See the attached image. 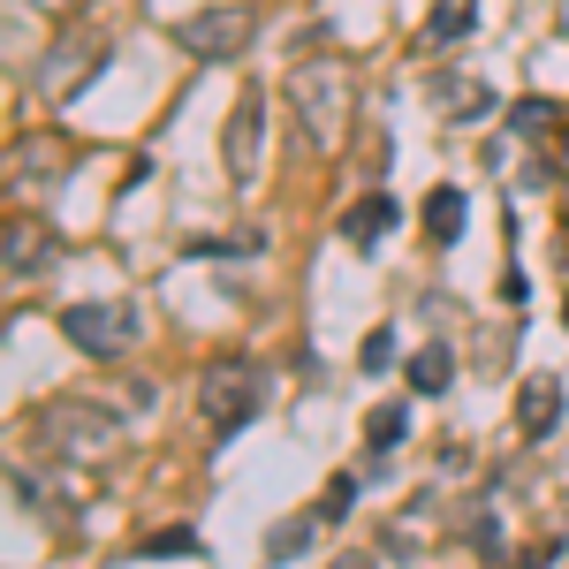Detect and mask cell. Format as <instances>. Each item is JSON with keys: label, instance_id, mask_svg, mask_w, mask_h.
<instances>
[{"label": "cell", "instance_id": "obj_11", "mask_svg": "<svg viewBox=\"0 0 569 569\" xmlns=\"http://www.w3.org/2000/svg\"><path fill=\"white\" fill-rule=\"evenodd\" d=\"M46 251H53V236L46 228H31V220H8V273L23 281V273H39Z\"/></svg>", "mask_w": 569, "mask_h": 569}, {"label": "cell", "instance_id": "obj_8", "mask_svg": "<svg viewBox=\"0 0 569 569\" xmlns=\"http://www.w3.org/2000/svg\"><path fill=\"white\" fill-rule=\"evenodd\" d=\"M228 176L236 182L259 176V91H243L236 114H228Z\"/></svg>", "mask_w": 569, "mask_h": 569}, {"label": "cell", "instance_id": "obj_3", "mask_svg": "<svg viewBox=\"0 0 569 569\" xmlns=\"http://www.w3.org/2000/svg\"><path fill=\"white\" fill-rule=\"evenodd\" d=\"M259 402H266V380L251 365H213L206 388H198V410H206L213 433H243V426L259 418Z\"/></svg>", "mask_w": 569, "mask_h": 569}, {"label": "cell", "instance_id": "obj_18", "mask_svg": "<svg viewBox=\"0 0 569 569\" xmlns=\"http://www.w3.org/2000/svg\"><path fill=\"white\" fill-rule=\"evenodd\" d=\"M152 555H206V539H198V531H190V525L144 531V562H152Z\"/></svg>", "mask_w": 569, "mask_h": 569}, {"label": "cell", "instance_id": "obj_4", "mask_svg": "<svg viewBox=\"0 0 569 569\" xmlns=\"http://www.w3.org/2000/svg\"><path fill=\"white\" fill-rule=\"evenodd\" d=\"M91 69H107V31L69 23V31H61V46L39 61V91H46V99H69V91H84Z\"/></svg>", "mask_w": 569, "mask_h": 569}, {"label": "cell", "instance_id": "obj_5", "mask_svg": "<svg viewBox=\"0 0 569 569\" xmlns=\"http://www.w3.org/2000/svg\"><path fill=\"white\" fill-rule=\"evenodd\" d=\"M182 53H198V61H236L243 46L259 39V16L251 8H198V16H182Z\"/></svg>", "mask_w": 569, "mask_h": 569}, {"label": "cell", "instance_id": "obj_15", "mask_svg": "<svg viewBox=\"0 0 569 569\" xmlns=\"http://www.w3.org/2000/svg\"><path fill=\"white\" fill-rule=\"evenodd\" d=\"M350 509H357V479H350V471H335V479L319 486V501H311V517H319V525H342Z\"/></svg>", "mask_w": 569, "mask_h": 569}, {"label": "cell", "instance_id": "obj_1", "mask_svg": "<svg viewBox=\"0 0 569 569\" xmlns=\"http://www.w3.org/2000/svg\"><path fill=\"white\" fill-rule=\"evenodd\" d=\"M31 433H39L53 456L91 463V456H107V448L122 440V418H114V410H99L91 395H53V402H39V410H31Z\"/></svg>", "mask_w": 569, "mask_h": 569}, {"label": "cell", "instance_id": "obj_2", "mask_svg": "<svg viewBox=\"0 0 569 569\" xmlns=\"http://www.w3.org/2000/svg\"><path fill=\"white\" fill-rule=\"evenodd\" d=\"M289 107H297V122L319 152H335L342 130H350V77L335 69V61H305L297 77H289Z\"/></svg>", "mask_w": 569, "mask_h": 569}, {"label": "cell", "instance_id": "obj_13", "mask_svg": "<svg viewBox=\"0 0 569 569\" xmlns=\"http://www.w3.org/2000/svg\"><path fill=\"white\" fill-rule=\"evenodd\" d=\"M448 380H456V350L448 342H426V350L410 357V388L418 395H448Z\"/></svg>", "mask_w": 569, "mask_h": 569}, {"label": "cell", "instance_id": "obj_14", "mask_svg": "<svg viewBox=\"0 0 569 569\" xmlns=\"http://www.w3.org/2000/svg\"><path fill=\"white\" fill-rule=\"evenodd\" d=\"M365 440H372V456H395V448L410 440V410H402V402H380V410L365 418Z\"/></svg>", "mask_w": 569, "mask_h": 569}, {"label": "cell", "instance_id": "obj_20", "mask_svg": "<svg viewBox=\"0 0 569 569\" xmlns=\"http://www.w3.org/2000/svg\"><path fill=\"white\" fill-rule=\"evenodd\" d=\"M39 8H53V16H69V8H77V0H39Z\"/></svg>", "mask_w": 569, "mask_h": 569}, {"label": "cell", "instance_id": "obj_9", "mask_svg": "<svg viewBox=\"0 0 569 569\" xmlns=\"http://www.w3.org/2000/svg\"><path fill=\"white\" fill-rule=\"evenodd\" d=\"M388 228H395V198H357L350 213H342V236H350L357 251H372Z\"/></svg>", "mask_w": 569, "mask_h": 569}, {"label": "cell", "instance_id": "obj_19", "mask_svg": "<svg viewBox=\"0 0 569 569\" xmlns=\"http://www.w3.org/2000/svg\"><path fill=\"white\" fill-rule=\"evenodd\" d=\"M357 357H365V372H388V365H395V327H372Z\"/></svg>", "mask_w": 569, "mask_h": 569}, {"label": "cell", "instance_id": "obj_12", "mask_svg": "<svg viewBox=\"0 0 569 569\" xmlns=\"http://www.w3.org/2000/svg\"><path fill=\"white\" fill-rule=\"evenodd\" d=\"M463 220H471V198H463V190H433V198H426V236H433V243H456Z\"/></svg>", "mask_w": 569, "mask_h": 569}, {"label": "cell", "instance_id": "obj_16", "mask_svg": "<svg viewBox=\"0 0 569 569\" xmlns=\"http://www.w3.org/2000/svg\"><path fill=\"white\" fill-rule=\"evenodd\" d=\"M555 122H562L555 99H517V107H509V130L517 137H555Z\"/></svg>", "mask_w": 569, "mask_h": 569}, {"label": "cell", "instance_id": "obj_7", "mask_svg": "<svg viewBox=\"0 0 569 569\" xmlns=\"http://www.w3.org/2000/svg\"><path fill=\"white\" fill-rule=\"evenodd\" d=\"M555 426H562V380H555V372H531L525 388H517V433L547 440Z\"/></svg>", "mask_w": 569, "mask_h": 569}, {"label": "cell", "instance_id": "obj_6", "mask_svg": "<svg viewBox=\"0 0 569 569\" xmlns=\"http://www.w3.org/2000/svg\"><path fill=\"white\" fill-rule=\"evenodd\" d=\"M61 335H69L84 357H122L137 342V319L114 311V305H69L61 311Z\"/></svg>", "mask_w": 569, "mask_h": 569}, {"label": "cell", "instance_id": "obj_10", "mask_svg": "<svg viewBox=\"0 0 569 569\" xmlns=\"http://www.w3.org/2000/svg\"><path fill=\"white\" fill-rule=\"evenodd\" d=\"M479 31V0H433V16H426V39L433 46H456Z\"/></svg>", "mask_w": 569, "mask_h": 569}, {"label": "cell", "instance_id": "obj_17", "mask_svg": "<svg viewBox=\"0 0 569 569\" xmlns=\"http://www.w3.org/2000/svg\"><path fill=\"white\" fill-rule=\"evenodd\" d=\"M311 531H319V517H289V525H273V531H266V555H273V562H297V555L311 547Z\"/></svg>", "mask_w": 569, "mask_h": 569}, {"label": "cell", "instance_id": "obj_21", "mask_svg": "<svg viewBox=\"0 0 569 569\" xmlns=\"http://www.w3.org/2000/svg\"><path fill=\"white\" fill-rule=\"evenodd\" d=\"M562 327H569V305H562Z\"/></svg>", "mask_w": 569, "mask_h": 569}]
</instances>
